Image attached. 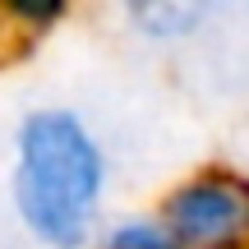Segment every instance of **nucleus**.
Instances as JSON below:
<instances>
[{"mask_svg":"<svg viewBox=\"0 0 249 249\" xmlns=\"http://www.w3.org/2000/svg\"><path fill=\"white\" fill-rule=\"evenodd\" d=\"M102 129L70 102H37L9 129L5 198L37 249H92L111 203Z\"/></svg>","mask_w":249,"mask_h":249,"instance_id":"f257e3e1","label":"nucleus"},{"mask_svg":"<svg viewBox=\"0 0 249 249\" xmlns=\"http://www.w3.org/2000/svg\"><path fill=\"white\" fill-rule=\"evenodd\" d=\"M180 249H249V171L203 161L176 176L152 203Z\"/></svg>","mask_w":249,"mask_h":249,"instance_id":"f03ea898","label":"nucleus"},{"mask_svg":"<svg viewBox=\"0 0 249 249\" xmlns=\"http://www.w3.org/2000/svg\"><path fill=\"white\" fill-rule=\"evenodd\" d=\"M120 28L143 46H185L203 37L235 0H111Z\"/></svg>","mask_w":249,"mask_h":249,"instance_id":"7ed1b4c3","label":"nucleus"},{"mask_svg":"<svg viewBox=\"0 0 249 249\" xmlns=\"http://www.w3.org/2000/svg\"><path fill=\"white\" fill-rule=\"evenodd\" d=\"M74 9H79V0H0V33L33 46L60 33L74 18Z\"/></svg>","mask_w":249,"mask_h":249,"instance_id":"20e7f679","label":"nucleus"},{"mask_svg":"<svg viewBox=\"0 0 249 249\" xmlns=\"http://www.w3.org/2000/svg\"><path fill=\"white\" fill-rule=\"evenodd\" d=\"M92 249H180V245L171 240V231L161 226V217L152 208H139V213L107 217Z\"/></svg>","mask_w":249,"mask_h":249,"instance_id":"39448f33","label":"nucleus"}]
</instances>
